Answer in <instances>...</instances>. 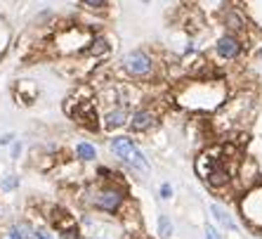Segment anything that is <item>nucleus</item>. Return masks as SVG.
Returning <instances> with one entry per match:
<instances>
[{
  "mask_svg": "<svg viewBox=\"0 0 262 239\" xmlns=\"http://www.w3.org/2000/svg\"><path fill=\"white\" fill-rule=\"evenodd\" d=\"M229 99L227 83L220 78H189L182 81L175 90L177 107L198 114H213Z\"/></svg>",
  "mask_w": 262,
  "mask_h": 239,
  "instance_id": "f257e3e1",
  "label": "nucleus"
},
{
  "mask_svg": "<svg viewBox=\"0 0 262 239\" xmlns=\"http://www.w3.org/2000/svg\"><path fill=\"white\" fill-rule=\"evenodd\" d=\"M210 213L218 218V223L222 225V228L236 230V223H234V218L229 216V211H227V208H222L220 204H213V206H210Z\"/></svg>",
  "mask_w": 262,
  "mask_h": 239,
  "instance_id": "2eb2a0df",
  "label": "nucleus"
},
{
  "mask_svg": "<svg viewBox=\"0 0 262 239\" xmlns=\"http://www.w3.org/2000/svg\"><path fill=\"white\" fill-rule=\"evenodd\" d=\"M10 239H33V228L29 223H17L10 228Z\"/></svg>",
  "mask_w": 262,
  "mask_h": 239,
  "instance_id": "dca6fc26",
  "label": "nucleus"
},
{
  "mask_svg": "<svg viewBox=\"0 0 262 239\" xmlns=\"http://www.w3.org/2000/svg\"><path fill=\"white\" fill-rule=\"evenodd\" d=\"M128 119H130V109L125 107H109L104 109L102 114V128L104 131H118L123 126H128Z\"/></svg>",
  "mask_w": 262,
  "mask_h": 239,
  "instance_id": "f8f14e48",
  "label": "nucleus"
},
{
  "mask_svg": "<svg viewBox=\"0 0 262 239\" xmlns=\"http://www.w3.org/2000/svg\"><path fill=\"white\" fill-rule=\"evenodd\" d=\"M78 2H80L87 12H104L109 7L111 0H78Z\"/></svg>",
  "mask_w": 262,
  "mask_h": 239,
  "instance_id": "f3484780",
  "label": "nucleus"
},
{
  "mask_svg": "<svg viewBox=\"0 0 262 239\" xmlns=\"http://www.w3.org/2000/svg\"><path fill=\"white\" fill-rule=\"evenodd\" d=\"M158 232H161V237H165V239L173 235V223H170L168 216H158Z\"/></svg>",
  "mask_w": 262,
  "mask_h": 239,
  "instance_id": "a211bd4d",
  "label": "nucleus"
},
{
  "mask_svg": "<svg viewBox=\"0 0 262 239\" xmlns=\"http://www.w3.org/2000/svg\"><path fill=\"white\" fill-rule=\"evenodd\" d=\"M260 178V166L253 156H241L239 163H236V171H234V183L231 185H239V190H251V187L260 185L258 183Z\"/></svg>",
  "mask_w": 262,
  "mask_h": 239,
  "instance_id": "1a4fd4ad",
  "label": "nucleus"
},
{
  "mask_svg": "<svg viewBox=\"0 0 262 239\" xmlns=\"http://www.w3.org/2000/svg\"><path fill=\"white\" fill-rule=\"evenodd\" d=\"M246 50V41L236 33H222L218 41L213 43V54L222 62H236Z\"/></svg>",
  "mask_w": 262,
  "mask_h": 239,
  "instance_id": "6e6552de",
  "label": "nucleus"
},
{
  "mask_svg": "<svg viewBox=\"0 0 262 239\" xmlns=\"http://www.w3.org/2000/svg\"><path fill=\"white\" fill-rule=\"evenodd\" d=\"M173 196V187L168 185V183H163L161 185V199H170Z\"/></svg>",
  "mask_w": 262,
  "mask_h": 239,
  "instance_id": "4be33fe9",
  "label": "nucleus"
},
{
  "mask_svg": "<svg viewBox=\"0 0 262 239\" xmlns=\"http://www.w3.org/2000/svg\"><path fill=\"white\" fill-rule=\"evenodd\" d=\"M22 152V142H14V147H12V159H17Z\"/></svg>",
  "mask_w": 262,
  "mask_h": 239,
  "instance_id": "5701e85b",
  "label": "nucleus"
},
{
  "mask_svg": "<svg viewBox=\"0 0 262 239\" xmlns=\"http://www.w3.org/2000/svg\"><path fill=\"white\" fill-rule=\"evenodd\" d=\"M19 187V178L17 175H5L2 180H0V190L2 192H12V190H17Z\"/></svg>",
  "mask_w": 262,
  "mask_h": 239,
  "instance_id": "6ab92c4d",
  "label": "nucleus"
},
{
  "mask_svg": "<svg viewBox=\"0 0 262 239\" xmlns=\"http://www.w3.org/2000/svg\"><path fill=\"white\" fill-rule=\"evenodd\" d=\"M83 204L95 211L116 216L123 211V206L128 204V190L120 180H109V183H97L90 185L83 194Z\"/></svg>",
  "mask_w": 262,
  "mask_h": 239,
  "instance_id": "f03ea898",
  "label": "nucleus"
},
{
  "mask_svg": "<svg viewBox=\"0 0 262 239\" xmlns=\"http://www.w3.org/2000/svg\"><path fill=\"white\" fill-rule=\"evenodd\" d=\"M156 66H158L156 59L142 48L130 50L120 59V71L130 81H151V78H156Z\"/></svg>",
  "mask_w": 262,
  "mask_h": 239,
  "instance_id": "39448f33",
  "label": "nucleus"
},
{
  "mask_svg": "<svg viewBox=\"0 0 262 239\" xmlns=\"http://www.w3.org/2000/svg\"><path fill=\"white\" fill-rule=\"evenodd\" d=\"M206 239H222V235L213 225H206Z\"/></svg>",
  "mask_w": 262,
  "mask_h": 239,
  "instance_id": "412c9836",
  "label": "nucleus"
},
{
  "mask_svg": "<svg viewBox=\"0 0 262 239\" xmlns=\"http://www.w3.org/2000/svg\"><path fill=\"white\" fill-rule=\"evenodd\" d=\"M251 114H253V95L241 93L236 97L227 99V102L215 111V126H218L220 131L234 133Z\"/></svg>",
  "mask_w": 262,
  "mask_h": 239,
  "instance_id": "20e7f679",
  "label": "nucleus"
},
{
  "mask_svg": "<svg viewBox=\"0 0 262 239\" xmlns=\"http://www.w3.org/2000/svg\"><path fill=\"white\" fill-rule=\"evenodd\" d=\"M76 159L78 161H83V163H90V161H95L97 159V149H95V144H90L87 140H80L76 144Z\"/></svg>",
  "mask_w": 262,
  "mask_h": 239,
  "instance_id": "4468645a",
  "label": "nucleus"
},
{
  "mask_svg": "<svg viewBox=\"0 0 262 239\" xmlns=\"http://www.w3.org/2000/svg\"><path fill=\"white\" fill-rule=\"evenodd\" d=\"M255 57H258V59H262V45L258 48V50H255Z\"/></svg>",
  "mask_w": 262,
  "mask_h": 239,
  "instance_id": "393cba45",
  "label": "nucleus"
},
{
  "mask_svg": "<svg viewBox=\"0 0 262 239\" xmlns=\"http://www.w3.org/2000/svg\"><path fill=\"white\" fill-rule=\"evenodd\" d=\"M33 237H36V239H55V237H52V232H50V230H45V228L33 230Z\"/></svg>",
  "mask_w": 262,
  "mask_h": 239,
  "instance_id": "aec40b11",
  "label": "nucleus"
},
{
  "mask_svg": "<svg viewBox=\"0 0 262 239\" xmlns=\"http://www.w3.org/2000/svg\"><path fill=\"white\" fill-rule=\"evenodd\" d=\"M109 147H111V152L116 154L125 166H130L132 171H142V173L149 171V163H147L144 154L140 152V147L135 144L132 138H128V135H116V138L109 140Z\"/></svg>",
  "mask_w": 262,
  "mask_h": 239,
  "instance_id": "423d86ee",
  "label": "nucleus"
},
{
  "mask_svg": "<svg viewBox=\"0 0 262 239\" xmlns=\"http://www.w3.org/2000/svg\"><path fill=\"white\" fill-rule=\"evenodd\" d=\"M239 211L248 228L262 230V185H255L241 194Z\"/></svg>",
  "mask_w": 262,
  "mask_h": 239,
  "instance_id": "0eeeda50",
  "label": "nucleus"
},
{
  "mask_svg": "<svg viewBox=\"0 0 262 239\" xmlns=\"http://www.w3.org/2000/svg\"><path fill=\"white\" fill-rule=\"evenodd\" d=\"M12 140H14V135H12V133H7V135H2V138H0V144H10Z\"/></svg>",
  "mask_w": 262,
  "mask_h": 239,
  "instance_id": "b1692460",
  "label": "nucleus"
},
{
  "mask_svg": "<svg viewBox=\"0 0 262 239\" xmlns=\"http://www.w3.org/2000/svg\"><path fill=\"white\" fill-rule=\"evenodd\" d=\"M156 123H158V111H156V109L153 107H137L130 111L128 128H130V133H147V131H151Z\"/></svg>",
  "mask_w": 262,
  "mask_h": 239,
  "instance_id": "9d476101",
  "label": "nucleus"
},
{
  "mask_svg": "<svg viewBox=\"0 0 262 239\" xmlns=\"http://www.w3.org/2000/svg\"><path fill=\"white\" fill-rule=\"evenodd\" d=\"M109 50H111V45H109V41H107V36L95 33V36L90 38V43L83 48L80 57H85V59H99V57H107Z\"/></svg>",
  "mask_w": 262,
  "mask_h": 239,
  "instance_id": "ddd939ff",
  "label": "nucleus"
},
{
  "mask_svg": "<svg viewBox=\"0 0 262 239\" xmlns=\"http://www.w3.org/2000/svg\"><path fill=\"white\" fill-rule=\"evenodd\" d=\"M220 22L222 26L227 29V33H236L243 38V33L248 29V22H246V14L239 10V7H234V5H225L222 12H220Z\"/></svg>",
  "mask_w": 262,
  "mask_h": 239,
  "instance_id": "9b49d317",
  "label": "nucleus"
},
{
  "mask_svg": "<svg viewBox=\"0 0 262 239\" xmlns=\"http://www.w3.org/2000/svg\"><path fill=\"white\" fill-rule=\"evenodd\" d=\"M142 2H144V5H149V2H151V0H142Z\"/></svg>",
  "mask_w": 262,
  "mask_h": 239,
  "instance_id": "a878e982",
  "label": "nucleus"
},
{
  "mask_svg": "<svg viewBox=\"0 0 262 239\" xmlns=\"http://www.w3.org/2000/svg\"><path fill=\"white\" fill-rule=\"evenodd\" d=\"M92 36H95V31L90 26H83V24L76 22L62 24V26H55L52 45H55L57 54H80Z\"/></svg>",
  "mask_w": 262,
  "mask_h": 239,
  "instance_id": "7ed1b4c3",
  "label": "nucleus"
}]
</instances>
